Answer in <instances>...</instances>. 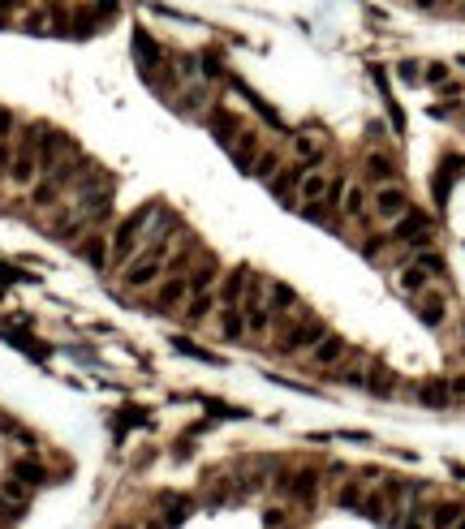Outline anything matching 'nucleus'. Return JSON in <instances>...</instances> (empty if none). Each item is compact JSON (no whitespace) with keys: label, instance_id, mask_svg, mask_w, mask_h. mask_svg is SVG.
Instances as JSON below:
<instances>
[{"label":"nucleus","instance_id":"obj_28","mask_svg":"<svg viewBox=\"0 0 465 529\" xmlns=\"http://www.w3.org/2000/svg\"><path fill=\"white\" fill-rule=\"evenodd\" d=\"M293 147H297V155L306 159V164H319V155H324V147H319L315 138H293Z\"/></svg>","mask_w":465,"mask_h":529},{"label":"nucleus","instance_id":"obj_7","mask_svg":"<svg viewBox=\"0 0 465 529\" xmlns=\"http://www.w3.org/2000/svg\"><path fill=\"white\" fill-rule=\"evenodd\" d=\"M246 280H250V267H233L229 276H224V284H220V301H224V306H242Z\"/></svg>","mask_w":465,"mask_h":529},{"label":"nucleus","instance_id":"obj_12","mask_svg":"<svg viewBox=\"0 0 465 529\" xmlns=\"http://www.w3.org/2000/svg\"><path fill=\"white\" fill-rule=\"evenodd\" d=\"M418 400L427 409H448V400H453V388H448V379H427L418 388Z\"/></svg>","mask_w":465,"mask_h":529},{"label":"nucleus","instance_id":"obj_16","mask_svg":"<svg viewBox=\"0 0 465 529\" xmlns=\"http://www.w3.org/2000/svg\"><path fill=\"white\" fill-rule=\"evenodd\" d=\"M134 56L142 60V69H155V65H159V56H164V52H159V43L147 35V30H134Z\"/></svg>","mask_w":465,"mask_h":529},{"label":"nucleus","instance_id":"obj_25","mask_svg":"<svg viewBox=\"0 0 465 529\" xmlns=\"http://www.w3.org/2000/svg\"><path fill=\"white\" fill-rule=\"evenodd\" d=\"M362 499H366V482H345L341 491H336V504H341V508L362 512Z\"/></svg>","mask_w":465,"mask_h":529},{"label":"nucleus","instance_id":"obj_17","mask_svg":"<svg viewBox=\"0 0 465 529\" xmlns=\"http://www.w3.org/2000/svg\"><path fill=\"white\" fill-rule=\"evenodd\" d=\"M336 207H341L349 220H362V215H366V189H362V185H345Z\"/></svg>","mask_w":465,"mask_h":529},{"label":"nucleus","instance_id":"obj_18","mask_svg":"<svg viewBox=\"0 0 465 529\" xmlns=\"http://www.w3.org/2000/svg\"><path fill=\"white\" fill-rule=\"evenodd\" d=\"M212 306H216V297L212 293H190V301H185V323H203L207 314H212Z\"/></svg>","mask_w":465,"mask_h":529},{"label":"nucleus","instance_id":"obj_32","mask_svg":"<svg viewBox=\"0 0 465 529\" xmlns=\"http://www.w3.org/2000/svg\"><path fill=\"white\" fill-rule=\"evenodd\" d=\"M13 125H18V117H13L9 108H0V138L9 142V134H13Z\"/></svg>","mask_w":465,"mask_h":529},{"label":"nucleus","instance_id":"obj_19","mask_svg":"<svg viewBox=\"0 0 465 529\" xmlns=\"http://www.w3.org/2000/svg\"><path fill=\"white\" fill-rule=\"evenodd\" d=\"M362 388L371 392V396H392V392H396V383H392V375L383 371V366H375L371 375H362Z\"/></svg>","mask_w":465,"mask_h":529},{"label":"nucleus","instance_id":"obj_14","mask_svg":"<svg viewBox=\"0 0 465 529\" xmlns=\"http://www.w3.org/2000/svg\"><path fill=\"white\" fill-rule=\"evenodd\" d=\"M78 254L91 263V267H108V237L100 233H87L82 242H78Z\"/></svg>","mask_w":465,"mask_h":529},{"label":"nucleus","instance_id":"obj_34","mask_svg":"<svg viewBox=\"0 0 465 529\" xmlns=\"http://www.w3.org/2000/svg\"><path fill=\"white\" fill-rule=\"evenodd\" d=\"M284 517H288L284 508H267V517H263V521H267L271 529H280V525H284Z\"/></svg>","mask_w":465,"mask_h":529},{"label":"nucleus","instance_id":"obj_41","mask_svg":"<svg viewBox=\"0 0 465 529\" xmlns=\"http://www.w3.org/2000/svg\"><path fill=\"white\" fill-rule=\"evenodd\" d=\"M413 5H418V9H435L440 0H413Z\"/></svg>","mask_w":465,"mask_h":529},{"label":"nucleus","instance_id":"obj_27","mask_svg":"<svg viewBox=\"0 0 465 529\" xmlns=\"http://www.w3.org/2000/svg\"><path fill=\"white\" fill-rule=\"evenodd\" d=\"M56 194H60V185L52 181V176H43V181L35 185V194H30V198H35V207H47V202H56Z\"/></svg>","mask_w":465,"mask_h":529},{"label":"nucleus","instance_id":"obj_30","mask_svg":"<svg viewBox=\"0 0 465 529\" xmlns=\"http://www.w3.org/2000/svg\"><path fill=\"white\" fill-rule=\"evenodd\" d=\"M413 263H418L422 271H435V276H444V259H440L435 250H418V259H413Z\"/></svg>","mask_w":465,"mask_h":529},{"label":"nucleus","instance_id":"obj_26","mask_svg":"<svg viewBox=\"0 0 465 529\" xmlns=\"http://www.w3.org/2000/svg\"><path fill=\"white\" fill-rule=\"evenodd\" d=\"M276 168H280V155H276V151H259V159L250 164V176H259V181H267V176L276 172Z\"/></svg>","mask_w":465,"mask_h":529},{"label":"nucleus","instance_id":"obj_5","mask_svg":"<svg viewBox=\"0 0 465 529\" xmlns=\"http://www.w3.org/2000/svg\"><path fill=\"white\" fill-rule=\"evenodd\" d=\"M328 185H332V176L319 168V164H306V168H302V181H297V198L302 202H324L328 198Z\"/></svg>","mask_w":465,"mask_h":529},{"label":"nucleus","instance_id":"obj_9","mask_svg":"<svg viewBox=\"0 0 465 529\" xmlns=\"http://www.w3.org/2000/svg\"><path fill=\"white\" fill-rule=\"evenodd\" d=\"M267 310L293 314V310H297V293H293L284 280H267Z\"/></svg>","mask_w":465,"mask_h":529},{"label":"nucleus","instance_id":"obj_37","mask_svg":"<svg viewBox=\"0 0 465 529\" xmlns=\"http://www.w3.org/2000/svg\"><path fill=\"white\" fill-rule=\"evenodd\" d=\"M444 78H448V65H431L427 69V82H444Z\"/></svg>","mask_w":465,"mask_h":529},{"label":"nucleus","instance_id":"obj_31","mask_svg":"<svg viewBox=\"0 0 465 529\" xmlns=\"http://www.w3.org/2000/svg\"><path fill=\"white\" fill-rule=\"evenodd\" d=\"M22 26L30 30V35H43V30H47V9H43V13H26Z\"/></svg>","mask_w":465,"mask_h":529},{"label":"nucleus","instance_id":"obj_11","mask_svg":"<svg viewBox=\"0 0 465 529\" xmlns=\"http://www.w3.org/2000/svg\"><path fill=\"white\" fill-rule=\"evenodd\" d=\"M297 181H302V168H297V164H280L276 172L267 176V189H271L276 198H288V189H297Z\"/></svg>","mask_w":465,"mask_h":529},{"label":"nucleus","instance_id":"obj_44","mask_svg":"<svg viewBox=\"0 0 465 529\" xmlns=\"http://www.w3.org/2000/svg\"><path fill=\"white\" fill-rule=\"evenodd\" d=\"M280 529H297V525H280Z\"/></svg>","mask_w":465,"mask_h":529},{"label":"nucleus","instance_id":"obj_13","mask_svg":"<svg viewBox=\"0 0 465 529\" xmlns=\"http://www.w3.org/2000/svg\"><path fill=\"white\" fill-rule=\"evenodd\" d=\"M181 297H190V288H185V276H168L164 284H159V293H155V310H172Z\"/></svg>","mask_w":465,"mask_h":529},{"label":"nucleus","instance_id":"obj_8","mask_svg":"<svg viewBox=\"0 0 465 529\" xmlns=\"http://www.w3.org/2000/svg\"><path fill=\"white\" fill-rule=\"evenodd\" d=\"M418 318H422L427 327H440L444 318H448V301L440 293H427V288H422V293H418Z\"/></svg>","mask_w":465,"mask_h":529},{"label":"nucleus","instance_id":"obj_35","mask_svg":"<svg viewBox=\"0 0 465 529\" xmlns=\"http://www.w3.org/2000/svg\"><path fill=\"white\" fill-rule=\"evenodd\" d=\"M396 73H400V78H405V82H418V65H413V60H405V65H400Z\"/></svg>","mask_w":465,"mask_h":529},{"label":"nucleus","instance_id":"obj_42","mask_svg":"<svg viewBox=\"0 0 465 529\" xmlns=\"http://www.w3.org/2000/svg\"><path fill=\"white\" fill-rule=\"evenodd\" d=\"M453 473H457V478H465V465H453Z\"/></svg>","mask_w":465,"mask_h":529},{"label":"nucleus","instance_id":"obj_22","mask_svg":"<svg viewBox=\"0 0 465 529\" xmlns=\"http://www.w3.org/2000/svg\"><path fill=\"white\" fill-rule=\"evenodd\" d=\"M366 168H371V176H375L379 185H388L392 176H396V168H392V159L383 155V151H371V155H366Z\"/></svg>","mask_w":465,"mask_h":529},{"label":"nucleus","instance_id":"obj_24","mask_svg":"<svg viewBox=\"0 0 465 529\" xmlns=\"http://www.w3.org/2000/svg\"><path fill=\"white\" fill-rule=\"evenodd\" d=\"M13 478H22L26 486H43L47 482V473H43L39 460H18V465H13Z\"/></svg>","mask_w":465,"mask_h":529},{"label":"nucleus","instance_id":"obj_2","mask_svg":"<svg viewBox=\"0 0 465 529\" xmlns=\"http://www.w3.org/2000/svg\"><path fill=\"white\" fill-rule=\"evenodd\" d=\"M168 254H172V242L168 237H147V250H138L130 263H125V288H151L159 276H164V267H168Z\"/></svg>","mask_w":465,"mask_h":529},{"label":"nucleus","instance_id":"obj_38","mask_svg":"<svg viewBox=\"0 0 465 529\" xmlns=\"http://www.w3.org/2000/svg\"><path fill=\"white\" fill-rule=\"evenodd\" d=\"M448 388H453V396H461V400H465V375H457V379H448Z\"/></svg>","mask_w":465,"mask_h":529},{"label":"nucleus","instance_id":"obj_36","mask_svg":"<svg viewBox=\"0 0 465 529\" xmlns=\"http://www.w3.org/2000/svg\"><path fill=\"white\" fill-rule=\"evenodd\" d=\"M203 65H207V69H203L207 78H220V60H216L212 52H207V56H203Z\"/></svg>","mask_w":465,"mask_h":529},{"label":"nucleus","instance_id":"obj_23","mask_svg":"<svg viewBox=\"0 0 465 529\" xmlns=\"http://www.w3.org/2000/svg\"><path fill=\"white\" fill-rule=\"evenodd\" d=\"M224 340H242L246 336V318H242V306H224Z\"/></svg>","mask_w":465,"mask_h":529},{"label":"nucleus","instance_id":"obj_40","mask_svg":"<svg viewBox=\"0 0 465 529\" xmlns=\"http://www.w3.org/2000/svg\"><path fill=\"white\" fill-rule=\"evenodd\" d=\"M0 168H9V147H5V138H0Z\"/></svg>","mask_w":465,"mask_h":529},{"label":"nucleus","instance_id":"obj_33","mask_svg":"<svg viewBox=\"0 0 465 529\" xmlns=\"http://www.w3.org/2000/svg\"><path fill=\"white\" fill-rule=\"evenodd\" d=\"M18 9H26V0H0V26H5L9 13H18Z\"/></svg>","mask_w":465,"mask_h":529},{"label":"nucleus","instance_id":"obj_6","mask_svg":"<svg viewBox=\"0 0 465 529\" xmlns=\"http://www.w3.org/2000/svg\"><path fill=\"white\" fill-rule=\"evenodd\" d=\"M345 357H349V344L341 340V336H332V331H328L324 340L310 349V362H315V366H324V371H328V366H341Z\"/></svg>","mask_w":465,"mask_h":529},{"label":"nucleus","instance_id":"obj_1","mask_svg":"<svg viewBox=\"0 0 465 529\" xmlns=\"http://www.w3.org/2000/svg\"><path fill=\"white\" fill-rule=\"evenodd\" d=\"M155 215H159V202H147V207H138L130 220L117 224V233H112V242H108V263H112V267H125V263H130L134 254L142 250V233L151 228Z\"/></svg>","mask_w":465,"mask_h":529},{"label":"nucleus","instance_id":"obj_43","mask_svg":"<svg viewBox=\"0 0 465 529\" xmlns=\"http://www.w3.org/2000/svg\"><path fill=\"white\" fill-rule=\"evenodd\" d=\"M453 529H465V512H461V521H457V525H453Z\"/></svg>","mask_w":465,"mask_h":529},{"label":"nucleus","instance_id":"obj_21","mask_svg":"<svg viewBox=\"0 0 465 529\" xmlns=\"http://www.w3.org/2000/svg\"><path fill=\"white\" fill-rule=\"evenodd\" d=\"M396 288H400V293H409V297H418L422 288H427V271H422L418 263H413V267H405V271L396 276Z\"/></svg>","mask_w":465,"mask_h":529},{"label":"nucleus","instance_id":"obj_15","mask_svg":"<svg viewBox=\"0 0 465 529\" xmlns=\"http://www.w3.org/2000/svg\"><path fill=\"white\" fill-rule=\"evenodd\" d=\"M461 504H435V508H427L422 517H427V529H453L461 521Z\"/></svg>","mask_w":465,"mask_h":529},{"label":"nucleus","instance_id":"obj_10","mask_svg":"<svg viewBox=\"0 0 465 529\" xmlns=\"http://www.w3.org/2000/svg\"><path fill=\"white\" fill-rule=\"evenodd\" d=\"M229 151H233V159H237V168H246L250 172V164L259 159V134H237L233 142H229Z\"/></svg>","mask_w":465,"mask_h":529},{"label":"nucleus","instance_id":"obj_39","mask_svg":"<svg viewBox=\"0 0 465 529\" xmlns=\"http://www.w3.org/2000/svg\"><path fill=\"white\" fill-rule=\"evenodd\" d=\"M9 280H22V276H18L13 267H5V263H0V284H9Z\"/></svg>","mask_w":465,"mask_h":529},{"label":"nucleus","instance_id":"obj_4","mask_svg":"<svg viewBox=\"0 0 465 529\" xmlns=\"http://www.w3.org/2000/svg\"><path fill=\"white\" fill-rule=\"evenodd\" d=\"M371 207H375V215H379L383 224H396L400 215L409 211V194H405L400 185H392V181H388V185H379V189H375Z\"/></svg>","mask_w":465,"mask_h":529},{"label":"nucleus","instance_id":"obj_3","mask_svg":"<svg viewBox=\"0 0 465 529\" xmlns=\"http://www.w3.org/2000/svg\"><path fill=\"white\" fill-rule=\"evenodd\" d=\"M324 336H328L324 318H306V314H302V323L280 336V353H306V349H315L319 340H324Z\"/></svg>","mask_w":465,"mask_h":529},{"label":"nucleus","instance_id":"obj_20","mask_svg":"<svg viewBox=\"0 0 465 529\" xmlns=\"http://www.w3.org/2000/svg\"><path fill=\"white\" fill-rule=\"evenodd\" d=\"M212 284H216V263H212V259H207L199 271H190V276H185V288H190V293H212Z\"/></svg>","mask_w":465,"mask_h":529},{"label":"nucleus","instance_id":"obj_29","mask_svg":"<svg viewBox=\"0 0 465 529\" xmlns=\"http://www.w3.org/2000/svg\"><path fill=\"white\" fill-rule=\"evenodd\" d=\"M172 344H177V353H185V357H199V362H207V366H220V357H216V353H203V349H194L190 340H181V336H177Z\"/></svg>","mask_w":465,"mask_h":529}]
</instances>
